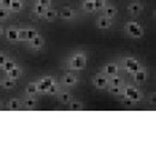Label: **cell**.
<instances>
[{
    "mask_svg": "<svg viewBox=\"0 0 156 156\" xmlns=\"http://www.w3.org/2000/svg\"><path fill=\"white\" fill-rule=\"evenodd\" d=\"M86 62H88V54L85 51H77L69 56L67 67L73 71H82L86 67Z\"/></svg>",
    "mask_w": 156,
    "mask_h": 156,
    "instance_id": "1",
    "label": "cell"
},
{
    "mask_svg": "<svg viewBox=\"0 0 156 156\" xmlns=\"http://www.w3.org/2000/svg\"><path fill=\"white\" fill-rule=\"evenodd\" d=\"M125 32L132 38H141L144 36V27L137 22H127L125 25Z\"/></svg>",
    "mask_w": 156,
    "mask_h": 156,
    "instance_id": "2",
    "label": "cell"
},
{
    "mask_svg": "<svg viewBox=\"0 0 156 156\" xmlns=\"http://www.w3.org/2000/svg\"><path fill=\"white\" fill-rule=\"evenodd\" d=\"M141 67L140 62H138L136 58H132V56H126L122 59V69L126 71L127 74H133Z\"/></svg>",
    "mask_w": 156,
    "mask_h": 156,
    "instance_id": "3",
    "label": "cell"
},
{
    "mask_svg": "<svg viewBox=\"0 0 156 156\" xmlns=\"http://www.w3.org/2000/svg\"><path fill=\"white\" fill-rule=\"evenodd\" d=\"M92 82H93L94 88H97V89H107L108 88V77L103 73L96 74V76L93 77V80H92Z\"/></svg>",
    "mask_w": 156,
    "mask_h": 156,
    "instance_id": "4",
    "label": "cell"
},
{
    "mask_svg": "<svg viewBox=\"0 0 156 156\" xmlns=\"http://www.w3.org/2000/svg\"><path fill=\"white\" fill-rule=\"evenodd\" d=\"M119 73V65L116 62H108L103 66V74H105L107 77L116 76Z\"/></svg>",
    "mask_w": 156,
    "mask_h": 156,
    "instance_id": "5",
    "label": "cell"
},
{
    "mask_svg": "<svg viewBox=\"0 0 156 156\" xmlns=\"http://www.w3.org/2000/svg\"><path fill=\"white\" fill-rule=\"evenodd\" d=\"M54 82H55L54 77H51V76H45V77H43L40 81H37L38 93H45L47 89H48V86L51 85V83H54Z\"/></svg>",
    "mask_w": 156,
    "mask_h": 156,
    "instance_id": "6",
    "label": "cell"
},
{
    "mask_svg": "<svg viewBox=\"0 0 156 156\" xmlns=\"http://www.w3.org/2000/svg\"><path fill=\"white\" fill-rule=\"evenodd\" d=\"M78 82H80V80H78V78L74 76V74H71V73H66V74H63L62 81H60V83H62L63 86H67V88L76 86Z\"/></svg>",
    "mask_w": 156,
    "mask_h": 156,
    "instance_id": "7",
    "label": "cell"
},
{
    "mask_svg": "<svg viewBox=\"0 0 156 156\" xmlns=\"http://www.w3.org/2000/svg\"><path fill=\"white\" fill-rule=\"evenodd\" d=\"M132 76H133V80H134L136 83H143V82H145L147 78H148V71H147L145 67L141 66V67L138 69L136 73H133Z\"/></svg>",
    "mask_w": 156,
    "mask_h": 156,
    "instance_id": "8",
    "label": "cell"
},
{
    "mask_svg": "<svg viewBox=\"0 0 156 156\" xmlns=\"http://www.w3.org/2000/svg\"><path fill=\"white\" fill-rule=\"evenodd\" d=\"M96 26L99 29H110L112 26V21L110 18H107L105 15H101L96 19Z\"/></svg>",
    "mask_w": 156,
    "mask_h": 156,
    "instance_id": "9",
    "label": "cell"
},
{
    "mask_svg": "<svg viewBox=\"0 0 156 156\" xmlns=\"http://www.w3.org/2000/svg\"><path fill=\"white\" fill-rule=\"evenodd\" d=\"M143 10H144V5H143V3H140V2H132L127 5V11H129L132 15H138Z\"/></svg>",
    "mask_w": 156,
    "mask_h": 156,
    "instance_id": "10",
    "label": "cell"
},
{
    "mask_svg": "<svg viewBox=\"0 0 156 156\" xmlns=\"http://www.w3.org/2000/svg\"><path fill=\"white\" fill-rule=\"evenodd\" d=\"M44 44H45L44 38L38 34L37 37H34L32 41H30V49H33V51H40V49H43Z\"/></svg>",
    "mask_w": 156,
    "mask_h": 156,
    "instance_id": "11",
    "label": "cell"
},
{
    "mask_svg": "<svg viewBox=\"0 0 156 156\" xmlns=\"http://www.w3.org/2000/svg\"><path fill=\"white\" fill-rule=\"evenodd\" d=\"M59 15H60V18L62 19L70 21V19H73L74 16H76V11H74L71 7H63L62 11L59 12Z\"/></svg>",
    "mask_w": 156,
    "mask_h": 156,
    "instance_id": "12",
    "label": "cell"
},
{
    "mask_svg": "<svg viewBox=\"0 0 156 156\" xmlns=\"http://www.w3.org/2000/svg\"><path fill=\"white\" fill-rule=\"evenodd\" d=\"M4 34H5V38L11 43H15L18 41V29L16 27H8L7 30H4Z\"/></svg>",
    "mask_w": 156,
    "mask_h": 156,
    "instance_id": "13",
    "label": "cell"
},
{
    "mask_svg": "<svg viewBox=\"0 0 156 156\" xmlns=\"http://www.w3.org/2000/svg\"><path fill=\"white\" fill-rule=\"evenodd\" d=\"M22 105H23L25 108L32 110V108H34L36 105H37V99H36L34 96H29V94H27V97H25V99L22 100Z\"/></svg>",
    "mask_w": 156,
    "mask_h": 156,
    "instance_id": "14",
    "label": "cell"
},
{
    "mask_svg": "<svg viewBox=\"0 0 156 156\" xmlns=\"http://www.w3.org/2000/svg\"><path fill=\"white\" fill-rule=\"evenodd\" d=\"M103 10H104V15L110 19H112L114 16H116V14H118V8L112 4H105V7L103 8Z\"/></svg>",
    "mask_w": 156,
    "mask_h": 156,
    "instance_id": "15",
    "label": "cell"
},
{
    "mask_svg": "<svg viewBox=\"0 0 156 156\" xmlns=\"http://www.w3.org/2000/svg\"><path fill=\"white\" fill-rule=\"evenodd\" d=\"M58 99H59V103H62V104H69V103L71 101V99H73V96H71L70 92H59L58 93Z\"/></svg>",
    "mask_w": 156,
    "mask_h": 156,
    "instance_id": "16",
    "label": "cell"
},
{
    "mask_svg": "<svg viewBox=\"0 0 156 156\" xmlns=\"http://www.w3.org/2000/svg\"><path fill=\"white\" fill-rule=\"evenodd\" d=\"M123 78L119 77L118 74L108 78V86H123Z\"/></svg>",
    "mask_w": 156,
    "mask_h": 156,
    "instance_id": "17",
    "label": "cell"
},
{
    "mask_svg": "<svg viewBox=\"0 0 156 156\" xmlns=\"http://www.w3.org/2000/svg\"><path fill=\"white\" fill-rule=\"evenodd\" d=\"M58 14H59V12H58L56 10H54V8L49 7V8H47V10H45V12H44V16H43V18L45 19V21L49 22V21H54V19L58 16Z\"/></svg>",
    "mask_w": 156,
    "mask_h": 156,
    "instance_id": "18",
    "label": "cell"
},
{
    "mask_svg": "<svg viewBox=\"0 0 156 156\" xmlns=\"http://www.w3.org/2000/svg\"><path fill=\"white\" fill-rule=\"evenodd\" d=\"M14 86H15V81L10 80L8 77L2 78V80H0V88H3V89H12Z\"/></svg>",
    "mask_w": 156,
    "mask_h": 156,
    "instance_id": "19",
    "label": "cell"
},
{
    "mask_svg": "<svg viewBox=\"0 0 156 156\" xmlns=\"http://www.w3.org/2000/svg\"><path fill=\"white\" fill-rule=\"evenodd\" d=\"M7 107H8V110H11V111H16V110H19V108L22 107V103L19 101L16 97H12V99L8 100Z\"/></svg>",
    "mask_w": 156,
    "mask_h": 156,
    "instance_id": "20",
    "label": "cell"
},
{
    "mask_svg": "<svg viewBox=\"0 0 156 156\" xmlns=\"http://www.w3.org/2000/svg\"><path fill=\"white\" fill-rule=\"evenodd\" d=\"M21 76H22V69L18 67V66H16V67H14L12 70H10L7 73V77L10 78V80H14V81H16Z\"/></svg>",
    "mask_w": 156,
    "mask_h": 156,
    "instance_id": "21",
    "label": "cell"
},
{
    "mask_svg": "<svg viewBox=\"0 0 156 156\" xmlns=\"http://www.w3.org/2000/svg\"><path fill=\"white\" fill-rule=\"evenodd\" d=\"M23 8V2L22 0H11V5H10V11L12 12H19Z\"/></svg>",
    "mask_w": 156,
    "mask_h": 156,
    "instance_id": "22",
    "label": "cell"
},
{
    "mask_svg": "<svg viewBox=\"0 0 156 156\" xmlns=\"http://www.w3.org/2000/svg\"><path fill=\"white\" fill-rule=\"evenodd\" d=\"M38 93V86H37V82H29L26 85V94L29 96H36Z\"/></svg>",
    "mask_w": 156,
    "mask_h": 156,
    "instance_id": "23",
    "label": "cell"
},
{
    "mask_svg": "<svg viewBox=\"0 0 156 156\" xmlns=\"http://www.w3.org/2000/svg\"><path fill=\"white\" fill-rule=\"evenodd\" d=\"M59 92H60V83L58 82V81H55L54 83H51V85L48 86V89H47L45 93L47 94H52V96H54V94H58Z\"/></svg>",
    "mask_w": 156,
    "mask_h": 156,
    "instance_id": "24",
    "label": "cell"
},
{
    "mask_svg": "<svg viewBox=\"0 0 156 156\" xmlns=\"http://www.w3.org/2000/svg\"><path fill=\"white\" fill-rule=\"evenodd\" d=\"M82 10L86 11V12H94V4L93 0H83L82 2Z\"/></svg>",
    "mask_w": 156,
    "mask_h": 156,
    "instance_id": "25",
    "label": "cell"
},
{
    "mask_svg": "<svg viewBox=\"0 0 156 156\" xmlns=\"http://www.w3.org/2000/svg\"><path fill=\"white\" fill-rule=\"evenodd\" d=\"M16 66H18V65H16V62H15V60L7 59V62H5L4 65H3L0 69H2V70L4 71V73H8V71H10V70H12V69H14V67H16Z\"/></svg>",
    "mask_w": 156,
    "mask_h": 156,
    "instance_id": "26",
    "label": "cell"
},
{
    "mask_svg": "<svg viewBox=\"0 0 156 156\" xmlns=\"http://www.w3.org/2000/svg\"><path fill=\"white\" fill-rule=\"evenodd\" d=\"M83 108V104L81 101H73L71 100L70 103H69V110H71V111H81Z\"/></svg>",
    "mask_w": 156,
    "mask_h": 156,
    "instance_id": "27",
    "label": "cell"
},
{
    "mask_svg": "<svg viewBox=\"0 0 156 156\" xmlns=\"http://www.w3.org/2000/svg\"><path fill=\"white\" fill-rule=\"evenodd\" d=\"M45 10H47V8H44L43 5L37 4V3H36L34 7H33V12H34L37 16H40V18H43V16H44V12H45Z\"/></svg>",
    "mask_w": 156,
    "mask_h": 156,
    "instance_id": "28",
    "label": "cell"
},
{
    "mask_svg": "<svg viewBox=\"0 0 156 156\" xmlns=\"http://www.w3.org/2000/svg\"><path fill=\"white\" fill-rule=\"evenodd\" d=\"M122 88L123 86H108V92L114 96H121L122 94Z\"/></svg>",
    "mask_w": 156,
    "mask_h": 156,
    "instance_id": "29",
    "label": "cell"
},
{
    "mask_svg": "<svg viewBox=\"0 0 156 156\" xmlns=\"http://www.w3.org/2000/svg\"><path fill=\"white\" fill-rule=\"evenodd\" d=\"M26 36H27V40L32 41L33 38L38 36V32L36 29H33V27H27V29H26Z\"/></svg>",
    "mask_w": 156,
    "mask_h": 156,
    "instance_id": "30",
    "label": "cell"
},
{
    "mask_svg": "<svg viewBox=\"0 0 156 156\" xmlns=\"http://www.w3.org/2000/svg\"><path fill=\"white\" fill-rule=\"evenodd\" d=\"M94 4V10H103L107 4V0H93Z\"/></svg>",
    "mask_w": 156,
    "mask_h": 156,
    "instance_id": "31",
    "label": "cell"
},
{
    "mask_svg": "<svg viewBox=\"0 0 156 156\" xmlns=\"http://www.w3.org/2000/svg\"><path fill=\"white\" fill-rule=\"evenodd\" d=\"M10 12L11 11L8 10V8H2L0 7V21H5V19H8Z\"/></svg>",
    "mask_w": 156,
    "mask_h": 156,
    "instance_id": "32",
    "label": "cell"
},
{
    "mask_svg": "<svg viewBox=\"0 0 156 156\" xmlns=\"http://www.w3.org/2000/svg\"><path fill=\"white\" fill-rule=\"evenodd\" d=\"M23 40H27L26 29H18V41H23Z\"/></svg>",
    "mask_w": 156,
    "mask_h": 156,
    "instance_id": "33",
    "label": "cell"
},
{
    "mask_svg": "<svg viewBox=\"0 0 156 156\" xmlns=\"http://www.w3.org/2000/svg\"><path fill=\"white\" fill-rule=\"evenodd\" d=\"M36 3L37 4H40V5H43L44 8H49L51 7V0H36Z\"/></svg>",
    "mask_w": 156,
    "mask_h": 156,
    "instance_id": "34",
    "label": "cell"
},
{
    "mask_svg": "<svg viewBox=\"0 0 156 156\" xmlns=\"http://www.w3.org/2000/svg\"><path fill=\"white\" fill-rule=\"evenodd\" d=\"M122 103H123L125 105H127V107H132V105L136 104V103L133 101L132 99H129V97H125V96H122Z\"/></svg>",
    "mask_w": 156,
    "mask_h": 156,
    "instance_id": "35",
    "label": "cell"
},
{
    "mask_svg": "<svg viewBox=\"0 0 156 156\" xmlns=\"http://www.w3.org/2000/svg\"><path fill=\"white\" fill-rule=\"evenodd\" d=\"M11 5V0H0V7L2 8H8L10 10Z\"/></svg>",
    "mask_w": 156,
    "mask_h": 156,
    "instance_id": "36",
    "label": "cell"
},
{
    "mask_svg": "<svg viewBox=\"0 0 156 156\" xmlns=\"http://www.w3.org/2000/svg\"><path fill=\"white\" fill-rule=\"evenodd\" d=\"M7 59H8L7 54H5V52H0V67H2V66L7 62Z\"/></svg>",
    "mask_w": 156,
    "mask_h": 156,
    "instance_id": "37",
    "label": "cell"
},
{
    "mask_svg": "<svg viewBox=\"0 0 156 156\" xmlns=\"http://www.w3.org/2000/svg\"><path fill=\"white\" fill-rule=\"evenodd\" d=\"M149 103H151V104H155V92L149 94Z\"/></svg>",
    "mask_w": 156,
    "mask_h": 156,
    "instance_id": "38",
    "label": "cell"
},
{
    "mask_svg": "<svg viewBox=\"0 0 156 156\" xmlns=\"http://www.w3.org/2000/svg\"><path fill=\"white\" fill-rule=\"evenodd\" d=\"M4 34V29H3V26H0V37Z\"/></svg>",
    "mask_w": 156,
    "mask_h": 156,
    "instance_id": "39",
    "label": "cell"
},
{
    "mask_svg": "<svg viewBox=\"0 0 156 156\" xmlns=\"http://www.w3.org/2000/svg\"><path fill=\"white\" fill-rule=\"evenodd\" d=\"M2 105H3V104H2V101H0V108H2Z\"/></svg>",
    "mask_w": 156,
    "mask_h": 156,
    "instance_id": "40",
    "label": "cell"
}]
</instances>
